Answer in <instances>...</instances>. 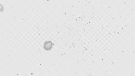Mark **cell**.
Returning <instances> with one entry per match:
<instances>
[{
	"instance_id": "cell-1",
	"label": "cell",
	"mask_w": 135,
	"mask_h": 76,
	"mask_svg": "<svg viewBox=\"0 0 135 76\" xmlns=\"http://www.w3.org/2000/svg\"><path fill=\"white\" fill-rule=\"evenodd\" d=\"M54 45L51 41H46L45 42L43 48L45 50L49 51L51 50L53 47V45Z\"/></svg>"
}]
</instances>
